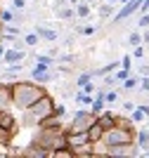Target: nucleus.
<instances>
[{
    "instance_id": "37998d69",
    "label": "nucleus",
    "mask_w": 149,
    "mask_h": 158,
    "mask_svg": "<svg viewBox=\"0 0 149 158\" xmlns=\"http://www.w3.org/2000/svg\"><path fill=\"white\" fill-rule=\"evenodd\" d=\"M83 2H90V5H95V0H83Z\"/></svg>"
},
{
    "instance_id": "6e6552de",
    "label": "nucleus",
    "mask_w": 149,
    "mask_h": 158,
    "mask_svg": "<svg viewBox=\"0 0 149 158\" xmlns=\"http://www.w3.org/2000/svg\"><path fill=\"white\" fill-rule=\"evenodd\" d=\"M36 33H38L40 40H45V43H55V40H59V31H57V28L45 26L43 21H38V24H36Z\"/></svg>"
},
{
    "instance_id": "7c9ffc66",
    "label": "nucleus",
    "mask_w": 149,
    "mask_h": 158,
    "mask_svg": "<svg viewBox=\"0 0 149 158\" xmlns=\"http://www.w3.org/2000/svg\"><path fill=\"white\" fill-rule=\"evenodd\" d=\"M137 28H142V31H144V28H149V14L147 12L140 14V19H137Z\"/></svg>"
},
{
    "instance_id": "2eb2a0df",
    "label": "nucleus",
    "mask_w": 149,
    "mask_h": 158,
    "mask_svg": "<svg viewBox=\"0 0 149 158\" xmlns=\"http://www.w3.org/2000/svg\"><path fill=\"white\" fill-rule=\"evenodd\" d=\"M102 137H104V127L99 125V123H95V125L88 130V139H90L92 144H97V142H102Z\"/></svg>"
},
{
    "instance_id": "f3484780",
    "label": "nucleus",
    "mask_w": 149,
    "mask_h": 158,
    "mask_svg": "<svg viewBox=\"0 0 149 158\" xmlns=\"http://www.w3.org/2000/svg\"><path fill=\"white\" fill-rule=\"evenodd\" d=\"M137 87H140V78H135V76H128L125 80H121V90L123 92H133Z\"/></svg>"
},
{
    "instance_id": "393cba45",
    "label": "nucleus",
    "mask_w": 149,
    "mask_h": 158,
    "mask_svg": "<svg viewBox=\"0 0 149 158\" xmlns=\"http://www.w3.org/2000/svg\"><path fill=\"white\" fill-rule=\"evenodd\" d=\"M114 85H118V78L116 76H102V80H99V87H104V90H109V87H114Z\"/></svg>"
},
{
    "instance_id": "ea45409f",
    "label": "nucleus",
    "mask_w": 149,
    "mask_h": 158,
    "mask_svg": "<svg viewBox=\"0 0 149 158\" xmlns=\"http://www.w3.org/2000/svg\"><path fill=\"white\" fill-rule=\"evenodd\" d=\"M2 28H5V21H2V7H0V38H2Z\"/></svg>"
},
{
    "instance_id": "c756f323",
    "label": "nucleus",
    "mask_w": 149,
    "mask_h": 158,
    "mask_svg": "<svg viewBox=\"0 0 149 158\" xmlns=\"http://www.w3.org/2000/svg\"><path fill=\"white\" fill-rule=\"evenodd\" d=\"M144 54H147L144 43H142V45H135V47H133V59H144Z\"/></svg>"
},
{
    "instance_id": "4c0bfd02",
    "label": "nucleus",
    "mask_w": 149,
    "mask_h": 158,
    "mask_svg": "<svg viewBox=\"0 0 149 158\" xmlns=\"http://www.w3.org/2000/svg\"><path fill=\"white\" fill-rule=\"evenodd\" d=\"M142 43H144V45H149V28H144V33H142Z\"/></svg>"
},
{
    "instance_id": "a18cd8bd",
    "label": "nucleus",
    "mask_w": 149,
    "mask_h": 158,
    "mask_svg": "<svg viewBox=\"0 0 149 158\" xmlns=\"http://www.w3.org/2000/svg\"><path fill=\"white\" fill-rule=\"evenodd\" d=\"M118 2H123V5H125V2H128V0H118Z\"/></svg>"
},
{
    "instance_id": "58836bf2",
    "label": "nucleus",
    "mask_w": 149,
    "mask_h": 158,
    "mask_svg": "<svg viewBox=\"0 0 149 158\" xmlns=\"http://www.w3.org/2000/svg\"><path fill=\"white\" fill-rule=\"evenodd\" d=\"M5 50H7V43H5V40H0V59H2V54H5Z\"/></svg>"
},
{
    "instance_id": "1a4fd4ad",
    "label": "nucleus",
    "mask_w": 149,
    "mask_h": 158,
    "mask_svg": "<svg viewBox=\"0 0 149 158\" xmlns=\"http://www.w3.org/2000/svg\"><path fill=\"white\" fill-rule=\"evenodd\" d=\"M0 125L10 127V130H14V132H19L21 123H19V118L12 113V109H7V111H0Z\"/></svg>"
},
{
    "instance_id": "cd10ccee",
    "label": "nucleus",
    "mask_w": 149,
    "mask_h": 158,
    "mask_svg": "<svg viewBox=\"0 0 149 158\" xmlns=\"http://www.w3.org/2000/svg\"><path fill=\"white\" fill-rule=\"evenodd\" d=\"M104 99H107V104H116V102H118V90L109 87V90L104 92Z\"/></svg>"
},
{
    "instance_id": "f8f14e48",
    "label": "nucleus",
    "mask_w": 149,
    "mask_h": 158,
    "mask_svg": "<svg viewBox=\"0 0 149 158\" xmlns=\"http://www.w3.org/2000/svg\"><path fill=\"white\" fill-rule=\"evenodd\" d=\"M97 123L104 127V130H109V127H114V123H116V113H114V111H102V113H97Z\"/></svg>"
},
{
    "instance_id": "9b49d317",
    "label": "nucleus",
    "mask_w": 149,
    "mask_h": 158,
    "mask_svg": "<svg viewBox=\"0 0 149 158\" xmlns=\"http://www.w3.org/2000/svg\"><path fill=\"white\" fill-rule=\"evenodd\" d=\"M21 153H26V156H36V158H47V156H50V153H47L45 149H40V146L36 144L33 139L24 146V149H21Z\"/></svg>"
},
{
    "instance_id": "de8ad7c7",
    "label": "nucleus",
    "mask_w": 149,
    "mask_h": 158,
    "mask_svg": "<svg viewBox=\"0 0 149 158\" xmlns=\"http://www.w3.org/2000/svg\"><path fill=\"white\" fill-rule=\"evenodd\" d=\"M147 125H149V120H147Z\"/></svg>"
},
{
    "instance_id": "72a5a7b5",
    "label": "nucleus",
    "mask_w": 149,
    "mask_h": 158,
    "mask_svg": "<svg viewBox=\"0 0 149 158\" xmlns=\"http://www.w3.org/2000/svg\"><path fill=\"white\" fill-rule=\"evenodd\" d=\"M121 66H123V69H130V66H133V54H123V57H121Z\"/></svg>"
},
{
    "instance_id": "9d476101",
    "label": "nucleus",
    "mask_w": 149,
    "mask_h": 158,
    "mask_svg": "<svg viewBox=\"0 0 149 158\" xmlns=\"http://www.w3.org/2000/svg\"><path fill=\"white\" fill-rule=\"evenodd\" d=\"M97 14H99V24H102V21L114 19V14H116V7H114V2H107V0H104L102 5H99Z\"/></svg>"
},
{
    "instance_id": "c9c22d12",
    "label": "nucleus",
    "mask_w": 149,
    "mask_h": 158,
    "mask_svg": "<svg viewBox=\"0 0 149 158\" xmlns=\"http://www.w3.org/2000/svg\"><path fill=\"white\" fill-rule=\"evenodd\" d=\"M121 104H123V111H125V113H133V109L137 106L135 102H121Z\"/></svg>"
},
{
    "instance_id": "e433bc0d",
    "label": "nucleus",
    "mask_w": 149,
    "mask_h": 158,
    "mask_svg": "<svg viewBox=\"0 0 149 158\" xmlns=\"http://www.w3.org/2000/svg\"><path fill=\"white\" fill-rule=\"evenodd\" d=\"M137 71H140V76H149V64H140Z\"/></svg>"
},
{
    "instance_id": "5701e85b",
    "label": "nucleus",
    "mask_w": 149,
    "mask_h": 158,
    "mask_svg": "<svg viewBox=\"0 0 149 158\" xmlns=\"http://www.w3.org/2000/svg\"><path fill=\"white\" fill-rule=\"evenodd\" d=\"M92 78H95V76H92V71H88V73H81V76L76 78V87H78V90H83V87L88 85V83H92Z\"/></svg>"
},
{
    "instance_id": "4be33fe9",
    "label": "nucleus",
    "mask_w": 149,
    "mask_h": 158,
    "mask_svg": "<svg viewBox=\"0 0 149 158\" xmlns=\"http://www.w3.org/2000/svg\"><path fill=\"white\" fill-rule=\"evenodd\" d=\"M52 158H76L71 146H62V149H55L52 151Z\"/></svg>"
},
{
    "instance_id": "aec40b11",
    "label": "nucleus",
    "mask_w": 149,
    "mask_h": 158,
    "mask_svg": "<svg viewBox=\"0 0 149 158\" xmlns=\"http://www.w3.org/2000/svg\"><path fill=\"white\" fill-rule=\"evenodd\" d=\"M90 14H92V5H90V2H83V0H81V2L76 5V17H81V19H88Z\"/></svg>"
},
{
    "instance_id": "c03bdc74",
    "label": "nucleus",
    "mask_w": 149,
    "mask_h": 158,
    "mask_svg": "<svg viewBox=\"0 0 149 158\" xmlns=\"http://www.w3.org/2000/svg\"><path fill=\"white\" fill-rule=\"evenodd\" d=\"M107 2H114V5H116V2H118V0H107Z\"/></svg>"
},
{
    "instance_id": "423d86ee",
    "label": "nucleus",
    "mask_w": 149,
    "mask_h": 158,
    "mask_svg": "<svg viewBox=\"0 0 149 158\" xmlns=\"http://www.w3.org/2000/svg\"><path fill=\"white\" fill-rule=\"evenodd\" d=\"M26 57H28V52H26V50L7 47L5 54H2V64H5V66H14V64H21V61H26Z\"/></svg>"
},
{
    "instance_id": "a211bd4d",
    "label": "nucleus",
    "mask_w": 149,
    "mask_h": 158,
    "mask_svg": "<svg viewBox=\"0 0 149 158\" xmlns=\"http://www.w3.org/2000/svg\"><path fill=\"white\" fill-rule=\"evenodd\" d=\"M0 80H2V83H14V80H19V71L12 69V66H7L5 71L0 73Z\"/></svg>"
},
{
    "instance_id": "b1692460",
    "label": "nucleus",
    "mask_w": 149,
    "mask_h": 158,
    "mask_svg": "<svg viewBox=\"0 0 149 158\" xmlns=\"http://www.w3.org/2000/svg\"><path fill=\"white\" fill-rule=\"evenodd\" d=\"M21 38H24V43H26V45H28V47H36V45H38V43H40V35H38V33H36V31H31V33H24Z\"/></svg>"
},
{
    "instance_id": "dca6fc26",
    "label": "nucleus",
    "mask_w": 149,
    "mask_h": 158,
    "mask_svg": "<svg viewBox=\"0 0 149 158\" xmlns=\"http://www.w3.org/2000/svg\"><path fill=\"white\" fill-rule=\"evenodd\" d=\"M73 153H76V158L78 156H95V144H92V142H85V144H81V146H73Z\"/></svg>"
},
{
    "instance_id": "c85d7f7f",
    "label": "nucleus",
    "mask_w": 149,
    "mask_h": 158,
    "mask_svg": "<svg viewBox=\"0 0 149 158\" xmlns=\"http://www.w3.org/2000/svg\"><path fill=\"white\" fill-rule=\"evenodd\" d=\"M128 45H133V47H135V45H142V33H140V31H133L128 35Z\"/></svg>"
},
{
    "instance_id": "f257e3e1",
    "label": "nucleus",
    "mask_w": 149,
    "mask_h": 158,
    "mask_svg": "<svg viewBox=\"0 0 149 158\" xmlns=\"http://www.w3.org/2000/svg\"><path fill=\"white\" fill-rule=\"evenodd\" d=\"M47 94V87L40 85V83H36L33 78L24 80H14L12 83V104L14 109H19V111H24V109H28L31 104H36L40 97H45Z\"/></svg>"
},
{
    "instance_id": "4468645a",
    "label": "nucleus",
    "mask_w": 149,
    "mask_h": 158,
    "mask_svg": "<svg viewBox=\"0 0 149 158\" xmlns=\"http://www.w3.org/2000/svg\"><path fill=\"white\" fill-rule=\"evenodd\" d=\"M14 135H17L14 130H10V127H2V125H0V146H2V149L12 146V142H14Z\"/></svg>"
},
{
    "instance_id": "412c9836",
    "label": "nucleus",
    "mask_w": 149,
    "mask_h": 158,
    "mask_svg": "<svg viewBox=\"0 0 149 158\" xmlns=\"http://www.w3.org/2000/svg\"><path fill=\"white\" fill-rule=\"evenodd\" d=\"M135 142H137V146H140V151H142L144 146H149V125L137 132V139H135Z\"/></svg>"
},
{
    "instance_id": "bb28decb",
    "label": "nucleus",
    "mask_w": 149,
    "mask_h": 158,
    "mask_svg": "<svg viewBox=\"0 0 149 158\" xmlns=\"http://www.w3.org/2000/svg\"><path fill=\"white\" fill-rule=\"evenodd\" d=\"M130 118H133V123H142L147 116H144V111H142V106L137 104L135 109H133V113H130Z\"/></svg>"
},
{
    "instance_id": "a878e982",
    "label": "nucleus",
    "mask_w": 149,
    "mask_h": 158,
    "mask_svg": "<svg viewBox=\"0 0 149 158\" xmlns=\"http://www.w3.org/2000/svg\"><path fill=\"white\" fill-rule=\"evenodd\" d=\"M114 125H121V127H135V123H133V118H130V116L116 113V123H114Z\"/></svg>"
},
{
    "instance_id": "473e14b6",
    "label": "nucleus",
    "mask_w": 149,
    "mask_h": 158,
    "mask_svg": "<svg viewBox=\"0 0 149 158\" xmlns=\"http://www.w3.org/2000/svg\"><path fill=\"white\" fill-rule=\"evenodd\" d=\"M128 76H130V69H123V66H118V73H116L118 83H121V80H125Z\"/></svg>"
},
{
    "instance_id": "2f4dec72",
    "label": "nucleus",
    "mask_w": 149,
    "mask_h": 158,
    "mask_svg": "<svg viewBox=\"0 0 149 158\" xmlns=\"http://www.w3.org/2000/svg\"><path fill=\"white\" fill-rule=\"evenodd\" d=\"M140 92H149V76H142L140 78V87H137Z\"/></svg>"
},
{
    "instance_id": "7ed1b4c3",
    "label": "nucleus",
    "mask_w": 149,
    "mask_h": 158,
    "mask_svg": "<svg viewBox=\"0 0 149 158\" xmlns=\"http://www.w3.org/2000/svg\"><path fill=\"white\" fill-rule=\"evenodd\" d=\"M135 139H137V130L135 127L114 125V127H109V130H104L102 142L107 146H116V144H125V142H135Z\"/></svg>"
},
{
    "instance_id": "39448f33",
    "label": "nucleus",
    "mask_w": 149,
    "mask_h": 158,
    "mask_svg": "<svg viewBox=\"0 0 149 158\" xmlns=\"http://www.w3.org/2000/svg\"><path fill=\"white\" fill-rule=\"evenodd\" d=\"M140 153V146L137 142H125V144H116V146H109V156H116V158H125V156H137Z\"/></svg>"
},
{
    "instance_id": "f03ea898",
    "label": "nucleus",
    "mask_w": 149,
    "mask_h": 158,
    "mask_svg": "<svg viewBox=\"0 0 149 158\" xmlns=\"http://www.w3.org/2000/svg\"><path fill=\"white\" fill-rule=\"evenodd\" d=\"M55 106H57V102H55V97H52L50 92L45 94V97H40L36 104H31L28 109H24L19 116V123L24 130H28V127H38L43 120L47 118V116H52L55 113Z\"/></svg>"
},
{
    "instance_id": "f704fd0d",
    "label": "nucleus",
    "mask_w": 149,
    "mask_h": 158,
    "mask_svg": "<svg viewBox=\"0 0 149 158\" xmlns=\"http://www.w3.org/2000/svg\"><path fill=\"white\" fill-rule=\"evenodd\" d=\"M12 10H26V0H12Z\"/></svg>"
},
{
    "instance_id": "49530a36",
    "label": "nucleus",
    "mask_w": 149,
    "mask_h": 158,
    "mask_svg": "<svg viewBox=\"0 0 149 158\" xmlns=\"http://www.w3.org/2000/svg\"><path fill=\"white\" fill-rule=\"evenodd\" d=\"M40 2H52V0H40Z\"/></svg>"
},
{
    "instance_id": "79ce46f5",
    "label": "nucleus",
    "mask_w": 149,
    "mask_h": 158,
    "mask_svg": "<svg viewBox=\"0 0 149 158\" xmlns=\"http://www.w3.org/2000/svg\"><path fill=\"white\" fill-rule=\"evenodd\" d=\"M69 2H71V5H73V7H76V5H78V2H81V0H69Z\"/></svg>"
},
{
    "instance_id": "0eeeda50",
    "label": "nucleus",
    "mask_w": 149,
    "mask_h": 158,
    "mask_svg": "<svg viewBox=\"0 0 149 158\" xmlns=\"http://www.w3.org/2000/svg\"><path fill=\"white\" fill-rule=\"evenodd\" d=\"M12 83H2L0 80V111L12 109Z\"/></svg>"
},
{
    "instance_id": "6ab92c4d",
    "label": "nucleus",
    "mask_w": 149,
    "mask_h": 158,
    "mask_svg": "<svg viewBox=\"0 0 149 158\" xmlns=\"http://www.w3.org/2000/svg\"><path fill=\"white\" fill-rule=\"evenodd\" d=\"M99 26H102V24H95V26H92V24H83V26H73V28H76L78 35H95V33L99 31Z\"/></svg>"
},
{
    "instance_id": "a19ab883",
    "label": "nucleus",
    "mask_w": 149,
    "mask_h": 158,
    "mask_svg": "<svg viewBox=\"0 0 149 158\" xmlns=\"http://www.w3.org/2000/svg\"><path fill=\"white\" fill-rule=\"evenodd\" d=\"M142 153H144V156H149V146H144V149H142Z\"/></svg>"
},
{
    "instance_id": "20e7f679",
    "label": "nucleus",
    "mask_w": 149,
    "mask_h": 158,
    "mask_svg": "<svg viewBox=\"0 0 149 158\" xmlns=\"http://www.w3.org/2000/svg\"><path fill=\"white\" fill-rule=\"evenodd\" d=\"M95 123H97V113L92 111V109H81V111H76L73 118L69 120L66 132H88Z\"/></svg>"
},
{
    "instance_id": "ddd939ff",
    "label": "nucleus",
    "mask_w": 149,
    "mask_h": 158,
    "mask_svg": "<svg viewBox=\"0 0 149 158\" xmlns=\"http://www.w3.org/2000/svg\"><path fill=\"white\" fill-rule=\"evenodd\" d=\"M92 99H95V94L85 92V90H78V92H76V97H73V102H76L78 106H83V109H90Z\"/></svg>"
}]
</instances>
